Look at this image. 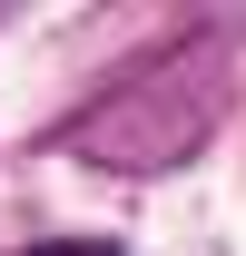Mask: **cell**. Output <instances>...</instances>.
Listing matches in <instances>:
<instances>
[{"instance_id": "1", "label": "cell", "mask_w": 246, "mask_h": 256, "mask_svg": "<svg viewBox=\"0 0 246 256\" xmlns=\"http://www.w3.org/2000/svg\"><path fill=\"white\" fill-rule=\"evenodd\" d=\"M30 256H118V246H98V236H50V246H30Z\"/></svg>"}]
</instances>
